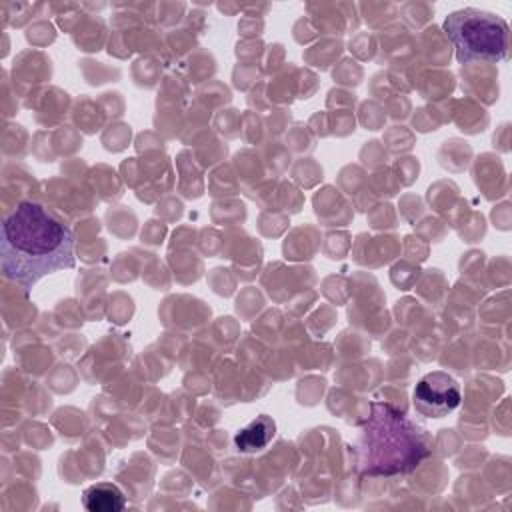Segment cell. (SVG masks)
<instances>
[{
	"label": "cell",
	"mask_w": 512,
	"mask_h": 512,
	"mask_svg": "<svg viewBox=\"0 0 512 512\" xmlns=\"http://www.w3.org/2000/svg\"><path fill=\"white\" fill-rule=\"evenodd\" d=\"M76 266V234L36 200L18 202L2 220L0 270L30 292L44 276Z\"/></svg>",
	"instance_id": "obj_1"
},
{
	"label": "cell",
	"mask_w": 512,
	"mask_h": 512,
	"mask_svg": "<svg viewBox=\"0 0 512 512\" xmlns=\"http://www.w3.org/2000/svg\"><path fill=\"white\" fill-rule=\"evenodd\" d=\"M442 28L460 64L500 62L508 58L510 28L508 22L494 12L460 8L444 18Z\"/></svg>",
	"instance_id": "obj_3"
},
{
	"label": "cell",
	"mask_w": 512,
	"mask_h": 512,
	"mask_svg": "<svg viewBox=\"0 0 512 512\" xmlns=\"http://www.w3.org/2000/svg\"><path fill=\"white\" fill-rule=\"evenodd\" d=\"M276 436V422L268 414L256 416L252 422H248L244 428H240L232 442L238 452L242 454H256L262 452Z\"/></svg>",
	"instance_id": "obj_5"
},
{
	"label": "cell",
	"mask_w": 512,
	"mask_h": 512,
	"mask_svg": "<svg viewBox=\"0 0 512 512\" xmlns=\"http://www.w3.org/2000/svg\"><path fill=\"white\" fill-rule=\"evenodd\" d=\"M356 452L364 476L408 474L428 458L430 436L394 406L372 402L356 438Z\"/></svg>",
	"instance_id": "obj_2"
},
{
	"label": "cell",
	"mask_w": 512,
	"mask_h": 512,
	"mask_svg": "<svg viewBox=\"0 0 512 512\" xmlns=\"http://www.w3.org/2000/svg\"><path fill=\"white\" fill-rule=\"evenodd\" d=\"M82 504L90 512H118L126 508V496L114 482H96L84 488Z\"/></svg>",
	"instance_id": "obj_6"
},
{
	"label": "cell",
	"mask_w": 512,
	"mask_h": 512,
	"mask_svg": "<svg viewBox=\"0 0 512 512\" xmlns=\"http://www.w3.org/2000/svg\"><path fill=\"white\" fill-rule=\"evenodd\" d=\"M460 400L458 380L442 370L424 374L412 392L414 410L424 418H444L460 406Z\"/></svg>",
	"instance_id": "obj_4"
}]
</instances>
